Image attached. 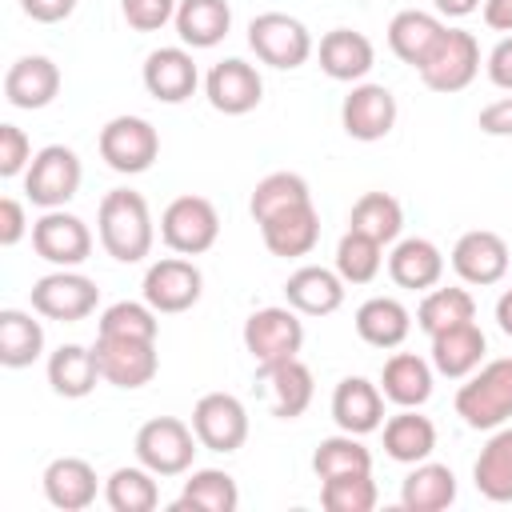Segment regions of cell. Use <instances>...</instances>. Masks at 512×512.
<instances>
[{"label":"cell","mask_w":512,"mask_h":512,"mask_svg":"<svg viewBox=\"0 0 512 512\" xmlns=\"http://www.w3.org/2000/svg\"><path fill=\"white\" fill-rule=\"evenodd\" d=\"M348 228L364 232V236H372L380 244H392L400 236V228H404V208L388 192H364L348 212Z\"/></svg>","instance_id":"cell-39"},{"label":"cell","mask_w":512,"mask_h":512,"mask_svg":"<svg viewBox=\"0 0 512 512\" xmlns=\"http://www.w3.org/2000/svg\"><path fill=\"white\" fill-rule=\"evenodd\" d=\"M172 24L188 48H216L232 28V8L228 0H180Z\"/></svg>","instance_id":"cell-31"},{"label":"cell","mask_w":512,"mask_h":512,"mask_svg":"<svg viewBox=\"0 0 512 512\" xmlns=\"http://www.w3.org/2000/svg\"><path fill=\"white\" fill-rule=\"evenodd\" d=\"M204 96H208V104H212L216 112H224V116H244V112H252V108L260 104L264 80H260V72H256L248 60L228 56V60H220V64L208 68V76H204Z\"/></svg>","instance_id":"cell-15"},{"label":"cell","mask_w":512,"mask_h":512,"mask_svg":"<svg viewBox=\"0 0 512 512\" xmlns=\"http://www.w3.org/2000/svg\"><path fill=\"white\" fill-rule=\"evenodd\" d=\"M444 28H448V24H444L436 12L404 8V12H396L392 24H388V48H392L404 64L420 68V64L428 60V52L436 48V40L444 36Z\"/></svg>","instance_id":"cell-28"},{"label":"cell","mask_w":512,"mask_h":512,"mask_svg":"<svg viewBox=\"0 0 512 512\" xmlns=\"http://www.w3.org/2000/svg\"><path fill=\"white\" fill-rule=\"evenodd\" d=\"M100 304V288L96 280L72 272V268H60V272H48L32 284V312L48 316V320H60V324H76L84 316H92Z\"/></svg>","instance_id":"cell-10"},{"label":"cell","mask_w":512,"mask_h":512,"mask_svg":"<svg viewBox=\"0 0 512 512\" xmlns=\"http://www.w3.org/2000/svg\"><path fill=\"white\" fill-rule=\"evenodd\" d=\"M176 4L180 0H120V12L128 20V28L136 32H156L168 20H176Z\"/></svg>","instance_id":"cell-46"},{"label":"cell","mask_w":512,"mask_h":512,"mask_svg":"<svg viewBox=\"0 0 512 512\" xmlns=\"http://www.w3.org/2000/svg\"><path fill=\"white\" fill-rule=\"evenodd\" d=\"M160 156V132L144 116H112L100 128V160L112 172L136 176L148 172Z\"/></svg>","instance_id":"cell-4"},{"label":"cell","mask_w":512,"mask_h":512,"mask_svg":"<svg viewBox=\"0 0 512 512\" xmlns=\"http://www.w3.org/2000/svg\"><path fill=\"white\" fill-rule=\"evenodd\" d=\"M488 80L496 84V88H504V92H512V36H504L492 52H488Z\"/></svg>","instance_id":"cell-51"},{"label":"cell","mask_w":512,"mask_h":512,"mask_svg":"<svg viewBox=\"0 0 512 512\" xmlns=\"http://www.w3.org/2000/svg\"><path fill=\"white\" fill-rule=\"evenodd\" d=\"M436 448V424L428 416H420L416 408H400L396 416H388L384 424V452L396 464H420L428 460Z\"/></svg>","instance_id":"cell-34"},{"label":"cell","mask_w":512,"mask_h":512,"mask_svg":"<svg viewBox=\"0 0 512 512\" xmlns=\"http://www.w3.org/2000/svg\"><path fill=\"white\" fill-rule=\"evenodd\" d=\"M508 244L504 236L488 232V228H476V232H464L452 248V268L464 284H476V288H488V284H500L508 276Z\"/></svg>","instance_id":"cell-17"},{"label":"cell","mask_w":512,"mask_h":512,"mask_svg":"<svg viewBox=\"0 0 512 512\" xmlns=\"http://www.w3.org/2000/svg\"><path fill=\"white\" fill-rule=\"evenodd\" d=\"M284 296L296 312L304 316H332L344 304V280L332 268L320 264H304L284 280Z\"/></svg>","instance_id":"cell-26"},{"label":"cell","mask_w":512,"mask_h":512,"mask_svg":"<svg viewBox=\"0 0 512 512\" xmlns=\"http://www.w3.org/2000/svg\"><path fill=\"white\" fill-rule=\"evenodd\" d=\"M248 48L272 68H300L312 56V36L288 12H260L248 24Z\"/></svg>","instance_id":"cell-9"},{"label":"cell","mask_w":512,"mask_h":512,"mask_svg":"<svg viewBox=\"0 0 512 512\" xmlns=\"http://www.w3.org/2000/svg\"><path fill=\"white\" fill-rule=\"evenodd\" d=\"M496 324H500V332H504V336H512V288L496 300Z\"/></svg>","instance_id":"cell-54"},{"label":"cell","mask_w":512,"mask_h":512,"mask_svg":"<svg viewBox=\"0 0 512 512\" xmlns=\"http://www.w3.org/2000/svg\"><path fill=\"white\" fill-rule=\"evenodd\" d=\"M256 376H260V384L268 388L272 416H280V420H296V416L308 412L316 384H312V372H308V364H304L300 356L280 360V364H272V368H260Z\"/></svg>","instance_id":"cell-24"},{"label":"cell","mask_w":512,"mask_h":512,"mask_svg":"<svg viewBox=\"0 0 512 512\" xmlns=\"http://www.w3.org/2000/svg\"><path fill=\"white\" fill-rule=\"evenodd\" d=\"M104 500L112 512H152L160 504V488H156V472H148L144 464L136 468H116L104 484Z\"/></svg>","instance_id":"cell-40"},{"label":"cell","mask_w":512,"mask_h":512,"mask_svg":"<svg viewBox=\"0 0 512 512\" xmlns=\"http://www.w3.org/2000/svg\"><path fill=\"white\" fill-rule=\"evenodd\" d=\"M356 332L372 348H400L412 332V312L392 296H372L356 308Z\"/></svg>","instance_id":"cell-30"},{"label":"cell","mask_w":512,"mask_h":512,"mask_svg":"<svg viewBox=\"0 0 512 512\" xmlns=\"http://www.w3.org/2000/svg\"><path fill=\"white\" fill-rule=\"evenodd\" d=\"M240 504V488L228 472L220 468H196L188 480H184V492L180 500L172 504L176 512L180 508H196V512H236Z\"/></svg>","instance_id":"cell-37"},{"label":"cell","mask_w":512,"mask_h":512,"mask_svg":"<svg viewBox=\"0 0 512 512\" xmlns=\"http://www.w3.org/2000/svg\"><path fill=\"white\" fill-rule=\"evenodd\" d=\"M376 480L372 472H352V476H332L320 484V504L328 512H372L376 508Z\"/></svg>","instance_id":"cell-45"},{"label":"cell","mask_w":512,"mask_h":512,"mask_svg":"<svg viewBox=\"0 0 512 512\" xmlns=\"http://www.w3.org/2000/svg\"><path fill=\"white\" fill-rule=\"evenodd\" d=\"M376 64V48L364 32L356 28H332L324 32L320 40V68L332 76V80H344V84H360Z\"/></svg>","instance_id":"cell-22"},{"label":"cell","mask_w":512,"mask_h":512,"mask_svg":"<svg viewBox=\"0 0 512 512\" xmlns=\"http://www.w3.org/2000/svg\"><path fill=\"white\" fill-rule=\"evenodd\" d=\"M220 236V212L204 196H176L160 216V240L180 256H200Z\"/></svg>","instance_id":"cell-7"},{"label":"cell","mask_w":512,"mask_h":512,"mask_svg":"<svg viewBox=\"0 0 512 512\" xmlns=\"http://www.w3.org/2000/svg\"><path fill=\"white\" fill-rule=\"evenodd\" d=\"M312 192H308V180L300 172H268L256 188H252V200H248V212L256 224L272 220L276 212H288L296 204H308Z\"/></svg>","instance_id":"cell-38"},{"label":"cell","mask_w":512,"mask_h":512,"mask_svg":"<svg viewBox=\"0 0 512 512\" xmlns=\"http://www.w3.org/2000/svg\"><path fill=\"white\" fill-rule=\"evenodd\" d=\"M388 276L400 284V288H412V292H424V288H436L440 276H444V252L424 240V236H408L392 248L388 256Z\"/></svg>","instance_id":"cell-27"},{"label":"cell","mask_w":512,"mask_h":512,"mask_svg":"<svg viewBox=\"0 0 512 512\" xmlns=\"http://www.w3.org/2000/svg\"><path fill=\"white\" fill-rule=\"evenodd\" d=\"M160 312L144 300V304H136V300H116V304H108L104 308V316H100V336H120V340H156V332H160V320H156Z\"/></svg>","instance_id":"cell-44"},{"label":"cell","mask_w":512,"mask_h":512,"mask_svg":"<svg viewBox=\"0 0 512 512\" xmlns=\"http://www.w3.org/2000/svg\"><path fill=\"white\" fill-rule=\"evenodd\" d=\"M452 500H456V476L448 464L420 460L400 484V504L408 512H444Z\"/></svg>","instance_id":"cell-33"},{"label":"cell","mask_w":512,"mask_h":512,"mask_svg":"<svg viewBox=\"0 0 512 512\" xmlns=\"http://www.w3.org/2000/svg\"><path fill=\"white\" fill-rule=\"evenodd\" d=\"M200 84L196 60L188 48H156L144 60V88L148 96L164 100V104H184Z\"/></svg>","instance_id":"cell-19"},{"label":"cell","mask_w":512,"mask_h":512,"mask_svg":"<svg viewBox=\"0 0 512 512\" xmlns=\"http://www.w3.org/2000/svg\"><path fill=\"white\" fill-rule=\"evenodd\" d=\"M192 432L208 452H236L248 440V412L232 392H208L192 408Z\"/></svg>","instance_id":"cell-11"},{"label":"cell","mask_w":512,"mask_h":512,"mask_svg":"<svg viewBox=\"0 0 512 512\" xmlns=\"http://www.w3.org/2000/svg\"><path fill=\"white\" fill-rule=\"evenodd\" d=\"M260 236H264V248L272 256H308L320 240V212L316 204H296L288 212H276L272 220L260 224Z\"/></svg>","instance_id":"cell-23"},{"label":"cell","mask_w":512,"mask_h":512,"mask_svg":"<svg viewBox=\"0 0 512 512\" xmlns=\"http://www.w3.org/2000/svg\"><path fill=\"white\" fill-rule=\"evenodd\" d=\"M436 4V12L440 16H452V20H460V16H472L484 0H432Z\"/></svg>","instance_id":"cell-53"},{"label":"cell","mask_w":512,"mask_h":512,"mask_svg":"<svg viewBox=\"0 0 512 512\" xmlns=\"http://www.w3.org/2000/svg\"><path fill=\"white\" fill-rule=\"evenodd\" d=\"M476 124L488 136H512V96H500L488 108H480V120Z\"/></svg>","instance_id":"cell-49"},{"label":"cell","mask_w":512,"mask_h":512,"mask_svg":"<svg viewBox=\"0 0 512 512\" xmlns=\"http://www.w3.org/2000/svg\"><path fill=\"white\" fill-rule=\"evenodd\" d=\"M484 24L492 32H512V0H484Z\"/></svg>","instance_id":"cell-52"},{"label":"cell","mask_w":512,"mask_h":512,"mask_svg":"<svg viewBox=\"0 0 512 512\" xmlns=\"http://www.w3.org/2000/svg\"><path fill=\"white\" fill-rule=\"evenodd\" d=\"M56 92H60V68L48 56H20L4 72V96L12 108H24V112L48 108Z\"/></svg>","instance_id":"cell-20"},{"label":"cell","mask_w":512,"mask_h":512,"mask_svg":"<svg viewBox=\"0 0 512 512\" xmlns=\"http://www.w3.org/2000/svg\"><path fill=\"white\" fill-rule=\"evenodd\" d=\"M28 164H32V140L24 136V128L0 124V176L12 180L20 172H28Z\"/></svg>","instance_id":"cell-47"},{"label":"cell","mask_w":512,"mask_h":512,"mask_svg":"<svg viewBox=\"0 0 512 512\" xmlns=\"http://www.w3.org/2000/svg\"><path fill=\"white\" fill-rule=\"evenodd\" d=\"M196 432L176 416H156L140 424L136 432V460L156 476H180L192 468L196 456Z\"/></svg>","instance_id":"cell-3"},{"label":"cell","mask_w":512,"mask_h":512,"mask_svg":"<svg viewBox=\"0 0 512 512\" xmlns=\"http://www.w3.org/2000/svg\"><path fill=\"white\" fill-rule=\"evenodd\" d=\"M380 392L384 400L400 404V408H420L432 396V364L420 360L416 352H396L384 360L380 372Z\"/></svg>","instance_id":"cell-29"},{"label":"cell","mask_w":512,"mask_h":512,"mask_svg":"<svg viewBox=\"0 0 512 512\" xmlns=\"http://www.w3.org/2000/svg\"><path fill=\"white\" fill-rule=\"evenodd\" d=\"M20 8L36 24H60L76 12V0H20Z\"/></svg>","instance_id":"cell-50"},{"label":"cell","mask_w":512,"mask_h":512,"mask_svg":"<svg viewBox=\"0 0 512 512\" xmlns=\"http://www.w3.org/2000/svg\"><path fill=\"white\" fill-rule=\"evenodd\" d=\"M312 472H316L320 480L352 476V472H372V452L360 444V436L340 432V436H328V440L316 444V452H312Z\"/></svg>","instance_id":"cell-41"},{"label":"cell","mask_w":512,"mask_h":512,"mask_svg":"<svg viewBox=\"0 0 512 512\" xmlns=\"http://www.w3.org/2000/svg\"><path fill=\"white\" fill-rule=\"evenodd\" d=\"M456 416L476 432L500 428L512 416V356L488 360L472 376H464L456 392Z\"/></svg>","instance_id":"cell-2"},{"label":"cell","mask_w":512,"mask_h":512,"mask_svg":"<svg viewBox=\"0 0 512 512\" xmlns=\"http://www.w3.org/2000/svg\"><path fill=\"white\" fill-rule=\"evenodd\" d=\"M100 376V364H96V352L84 348V344H60L52 356H48V384L56 396L64 400H80L96 388Z\"/></svg>","instance_id":"cell-32"},{"label":"cell","mask_w":512,"mask_h":512,"mask_svg":"<svg viewBox=\"0 0 512 512\" xmlns=\"http://www.w3.org/2000/svg\"><path fill=\"white\" fill-rule=\"evenodd\" d=\"M244 348L256 360V368H272L280 360L300 356L304 348V324L296 320V308H256L244 320Z\"/></svg>","instance_id":"cell-6"},{"label":"cell","mask_w":512,"mask_h":512,"mask_svg":"<svg viewBox=\"0 0 512 512\" xmlns=\"http://www.w3.org/2000/svg\"><path fill=\"white\" fill-rule=\"evenodd\" d=\"M384 264V244L364 232H344L336 244V272L344 284H372Z\"/></svg>","instance_id":"cell-43"},{"label":"cell","mask_w":512,"mask_h":512,"mask_svg":"<svg viewBox=\"0 0 512 512\" xmlns=\"http://www.w3.org/2000/svg\"><path fill=\"white\" fill-rule=\"evenodd\" d=\"M44 352V328L32 320V312L4 308L0 312V364L4 368H28Z\"/></svg>","instance_id":"cell-36"},{"label":"cell","mask_w":512,"mask_h":512,"mask_svg":"<svg viewBox=\"0 0 512 512\" xmlns=\"http://www.w3.org/2000/svg\"><path fill=\"white\" fill-rule=\"evenodd\" d=\"M464 320H476V300L468 288H432L416 308V324L428 336H436L452 324H464Z\"/></svg>","instance_id":"cell-42"},{"label":"cell","mask_w":512,"mask_h":512,"mask_svg":"<svg viewBox=\"0 0 512 512\" xmlns=\"http://www.w3.org/2000/svg\"><path fill=\"white\" fill-rule=\"evenodd\" d=\"M80 180H84L80 156L64 144H48L32 156V164L24 172V192L32 204H40L48 212V208H64L80 192Z\"/></svg>","instance_id":"cell-5"},{"label":"cell","mask_w":512,"mask_h":512,"mask_svg":"<svg viewBox=\"0 0 512 512\" xmlns=\"http://www.w3.org/2000/svg\"><path fill=\"white\" fill-rule=\"evenodd\" d=\"M96 364L100 376L116 388H144L160 372L156 340H120V336H96Z\"/></svg>","instance_id":"cell-14"},{"label":"cell","mask_w":512,"mask_h":512,"mask_svg":"<svg viewBox=\"0 0 512 512\" xmlns=\"http://www.w3.org/2000/svg\"><path fill=\"white\" fill-rule=\"evenodd\" d=\"M96 232H100V244H104V252L112 260L140 264L152 252V240H156L148 200L140 192H132V188L104 192L100 212H96Z\"/></svg>","instance_id":"cell-1"},{"label":"cell","mask_w":512,"mask_h":512,"mask_svg":"<svg viewBox=\"0 0 512 512\" xmlns=\"http://www.w3.org/2000/svg\"><path fill=\"white\" fill-rule=\"evenodd\" d=\"M484 352H488V340H484V332H480L476 320L452 324V328H444V332L432 336V368L440 376H448V380L472 376L480 368Z\"/></svg>","instance_id":"cell-21"},{"label":"cell","mask_w":512,"mask_h":512,"mask_svg":"<svg viewBox=\"0 0 512 512\" xmlns=\"http://www.w3.org/2000/svg\"><path fill=\"white\" fill-rule=\"evenodd\" d=\"M28 232V220H24V204L20 200H12V196H4L0 200V244L4 248H12V244H20V236Z\"/></svg>","instance_id":"cell-48"},{"label":"cell","mask_w":512,"mask_h":512,"mask_svg":"<svg viewBox=\"0 0 512 512\" xmlns=\"http://www.w3.org/2000/svg\"><path fill=\"white\" fill-rule=\"evenodd\" d=\"M420 80L432 92H460L476 80L480 72V44L472 32L464 28H444V36L436 40V48L428 52V60L416 68Z\"/></svg>","instance_id":"cell-8"},{"label":"cell","mask_w":512,"mask_h":512,"mask_svg":"<svg viewBox=\"0 0 512 512\" xmlns=\"http://www.w3.org/2000/svg\"><path fill=\"white\" fill-rule=\"evenodd\" d=\"M32 248H36L40 260H48L56 268H76L92 252V232L80 216H72L64 208H48L32 224Z\"/></svg>","instance_id":"cell-12"},{"label":"cell","mask_w":512,"mask_h":512,"mask_svg":"<svg viewBox=\"0 0 512 512\" xmlns=\"http://www.w3.org/2000/svg\"><path fill=\"white\" fill-rule=\"evenodd\" d=\"M340 124L352 140H384L396 128V96L384 84H352L340 104Z\"/></svg>","instance_id":"cell-16"},{"label":"cell","mask_w":512,"mask_h":512,"mask_svg":"<svg viewBox=\"0 0 512 512\" xmlns=\"http://www.w3.org/2000/svg\"><path fill=\"white\" fill-rule=\"evenodd\" d=\"M200 292H204V276H200V268H196L192 260H184L180 252H176V256H164V260H156V264H148V272H144V300H148L156 312H164V316L188 312V308L200 300Z\"/></svg>","instance_id":"cell-13"},{"label":"cell","mask_w":512,"mask_h":512,"mask_svg":"<svg viewBox=\"0 0 512 512\" xmlns=\"http://www.w3.org/2000/svg\"><path fill=\"white\" fill-rule=\"evenodd\" d=\"M332 420L340 432L368 436L384 424V392L364 376H344L332 392Z\"/></svg>","instance_id":"cell-18"},{"label":"cell","mask_w":512,"mask_h":512,"mask_svg":"<svg viewBox=\"0 0 512 512\" xmlns=\"http://www.w3.org/2000/svg\"><path fill=\"white\" fill-rule=\"evenodd\" d=\"M476 492L492 504H508L512 500V428L492 432V440L480 448L476 468H472Z\"/></svg>","instance_id":"cell-35"},{"label":"cell","mask_w":512,"mask_h":512,"mask_svg":"<svg viewBox=\"0 0 512 512\" xmlns=\"http://www.w3.org/2000/svg\"><path fill=\"white\" fill-rule=\"evenodd\" d=\"M96 468L80 456H56L48 468H44V496L52 508L60 512H80L96 500Z\"/></svg>","instance_id":"cell-25"}]
</instances>
